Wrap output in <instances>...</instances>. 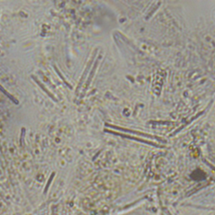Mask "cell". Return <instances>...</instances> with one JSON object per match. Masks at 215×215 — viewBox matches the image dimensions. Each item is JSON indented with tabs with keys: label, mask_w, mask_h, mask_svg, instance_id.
Segmentation results:
<instances>
[{
	"label": "cell",
	"mask_w": 215,
	"mask_h": 215,
	"mask_svg": "<svg viewBox=\"0 0 215 215\" xmlns=\"http://www.w3.org/2000/svg\"><path fill=\"white\" fill-rule=\"evenodd\" d=\"M0 92H1V93H3V94H4L7 98H9L14 103H15V104H19V103H20V102L18 101V99L16 98L15 97H14V95H12V94H9V92L6 90L5 88H3V86L1 85V84H0Z\"/></svg>",
	"instance_id": "obj_2"
},
{
	"label": "cell",
	"mask_w": 215,
	"mask_h": 215,
	"mask_svg": "<svg viewBox=\"0 0 215 215\" xmlns=\"http://www.w3.org/2000/svg\"><path fill=\"white\" fill-rule=\"evenodd\" d=\"M53 67H54V69H55V71H56V72H57V73L58 74V76H59V77H61V78L62 79L63 82L65 83L66 85L68 86V87H69V88H70V89H71V88H71V86L70 85V84H69V83H68V82H66V81L65 77H64V76H62V72H61V71H60L59 70H58V68H57V66L54 65V66H53Z\"/></svg>",
	"instance_id": "obj_3"
},
{
	"label": "cell",
	"mask_w": 215,
	"mask_h": 215,
	"mask_svg": "<svg viewBox=\"0 0 215 215\" xmlns=\"http://www.w3.org/2000/svg\"><path fill=\"white\" fill-rule=\"evenodd\" d=\"M25 133H26V130L25 128L23 127L21 129V132H20V145L22 146L24 144V141H25Z\"/></svg>",
	"instance_id": "obj_4"
},
{
	"label": "cell",
	"mask_w": 215,
	"mask_h": 215,
	"mask_svg": "<svg viewBox=\"0 0 215 215\" xmlns=\"http://www.w3.org/2000/svg\"><path fill=\"white\" fill-rule=\"evenodd\" d=\"M31 78H32V79H33V80H34V82H36L37 84H38V86H39V87H40V88H41V89H42V90L44 91V92H45V94H47V96L50 97V98H51L52 99V100H53L54 102H56V103L58 102V100H57V98H56V97L54 96L53 94H51V92H50V91H49L48 89H47V88H45V86L44 85V84H43L42 82H40V80H39V79H38V78H37L36 76H34V75H32V76H31Z\"/></svg>",
	"instance_id": "obj_1"
}]
</instances>
